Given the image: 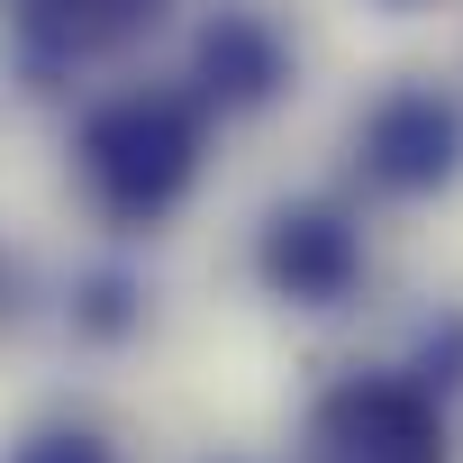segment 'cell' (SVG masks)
I'll use <instances>...</instances> for the list:
<instances>
[{"label": "cell", "mask_w": 463, "mask_h": 463, "mask_svg": "<svg viewBox=\"0 0 463 463\" xmlns=\"http://www.w3.org/2000/svg\"><path fill=\"white\" fill-rule=\"evenodd\" d=\"M10 463H109V445H100V436H82V427H55V436L19 445Z\"/></svg>", "instance_id": "obj_7"}, {"label": "cell", "mask_w": 463, "mask_h": 463, "mask_svg": "<svg viewBox=\"0 0 463 463\" xmlns=\"http://www.w3.org/2000/svg\"><path fill=\"white\" fill-rule=\"evenodd\" d=\"M364 173L391 182V191H436L463 173V109L427 82L391 91L373 118H364Z\"/></svg>", "instance_id": "obj_3"}, {"label": "cell", "mask_w": 463, "mask_h": 463, "mask_svg": "<svg viewBox=\"0 0 463 463\" xmlns=\"http://www.w3.org/2000/svg\"><path fill=\"white\" fill-rule=\"evenodd\" d=\"M273 82H282V37L264 19H246V10L209 19V37H200V91L209 100H273Z\"/></svg>", "instance_id": "obj_6"}, {"label": "cell", "mask_w": 463, "mask_h": 463, "mask_svg": "<svg viewBox=\"0 0 463 463\" xmlns=\"http://www.w3.org/2000/svg\"><path fill=\"white\" fill-rule=\"evenodd\" d=\"M73 164H82V182L109 218L146 227L200 182V109L182 91H118L82 118Z\"/></svg>", "instance_id": "obj_1"}, {"label": "cell", "mask_w": 463, "mask_h": 463, "mask_svg": "<svg viewBox=\"0 0 463 463\" xmlns=\"http://www.w3.org/2000/svg\"><path fill=\"white\" fill-rule=\"evenodd\" d=\"M318 454L327 463H445V418L409 382H345L318 409Z\"/></svg>", "instance_id": "obj_2"}, {"label": "cell", "mask_w": 463, "mask_h": 463, "mask_svg": "<svg viewBox=\"0 0 463 463\" xmlns=\"http://www.w3.org/2000/svg\"><path fill=\"white\" fill-rule=\"evenodd\" d=\"M19 10V28L46 46V55H118V46H137L155 19H164V0H10Z\"/></svg>", "instance_id": "obj_4"}, {"label": "cell", "mask_w": 463, "mask_h": 463, "mask_svg": "<svg viewBox=\"0 0 463 463\" xmlns=\"http://www.w3.org/2000/svg\"><path fill=\"white\" fill-rule=\"evenodd\" d=\"M264 273H273L291 300H336V291L354 282V237H345V218H327V209H291V218H273Z\"/></svg>", "instance_id": "obj_5"}]
</instances>
